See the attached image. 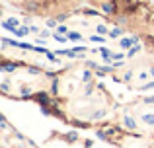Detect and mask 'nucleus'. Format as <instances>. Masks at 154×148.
<instances>
[{"mask_svg": "<svg viewBox=\"0 0 154 148\" xmlns=\"http://www.w3.org/2000/svg\"><path fill=\"white\" fill-rule=\"evenodd\" d=\"M143 121L146 123V125H154V113H146V115H143Z\"/></svg>", "mask_w": 154, "mask_h": 148, "instance_id": "8", "label": "nucleus"}, {"mask_svg": "<svg viewBox=\"0 0 154 148\" xmlns=\"http://www.w3.org/2000/svg\"><path fill=\"white\" fill-rule=\"evenodd\" d=\"M123 59V53H113V61H121Z\"/></svg>", "mask_w": 154, "mask_h": 148, "instance_id": "17", "label": "nucleus"}, {"mask_svg": "<svg viewBox=\"0 0 154 148\" xmlns=\"http://www.w3.org/2000/svg\"><path fill=\"white\" fill-rule=\"evenodd\" d=\"M123 125L127 127V129H131V131L137 129V123H135V119H133L131 115H123Z\"/></svg>", "mask_w": 154, "mask_h": 148, "instance_id": "3", "label": "nucleus"}, {"mask_svg": "<svg viewBox=\"0 0 154 148\" xmlns=\"http://www.w3.org/2000/svg\"><path fill=\"white\" fill-rule=\"evenodd\" d=\"M150 88H154V80H152V82H148V84H144V86H140V90H150Z\"/></svg>", "mask_w": 154, "mask_h": 148, "instance_id": "15", "label": "nucleus"}, {"mask_svg": "<svg viewBox=\"0 0 154 148\" xmlns=\"http://www.w3.org/2000/svg\"><path fill=\"white\" fill-rule=\"evenodd\" d=\"M100 53H102V57H103V61H105V62H109V61L113 59V53H111V51H107V49H102Z\"/></svg>", "mask_w": 154, "mask_h": 148, "instance_id": "5", "label": "nucleus"}, {"mask_svg": "<svg viewBox=\"0 0 154 148\" xmlns=\"http://www.w3.org/2000/svg\"><path fill=\"white\" fill-rule=\"evenodd\" d=\"M53 37H55V41H59V43H66L68 41V35H66V37H63V33H55Z\"/></svg>", "mask_w": 154, "mask_h": 148, "instance_id": "9", "label": "nucleus"}, {"mask_svg": "<svg viewBox=\"0 0 154 148\" xmlns=\"http://www.w3.org/2000/svg\"><path fill=\"white\" fill-rule=\"evenodd\" d=\"M14 68H16V65H12V62H4V66H2L4 72H12Z\"/></svg>", "mask_w": 154, "mask_h": 148, "instance_id": "12", "label": "nucleus"}, {"mask_svg": "<svg viewBox=\"0 0 154 148\" xmlns=\"http://www.w3.org/2000/svg\"><path fill=\"white\" fill-rule=\"evenodd\" d=\"M90 39H92V41H96V43H103L105 41V37H100V35H92Z\"/></svg>", "mask_w": 154, "mask_h": 148, "instance_id": "13", "label": "nucleus"}, {"mask_svg": "<svg viewBox=\"0 0 154 148\" xmlns=\"http://www.w3.org/2000/svg\"><path fill=\"white\" fill-rule=\"evenodd\" d=\"M47 27H57V22L55 20H49V22H47Z\"/></svg>", "mask_w": 154, "mask_h": 148, "instance_id": "21", "label": "nucleus"}, {"mask_svg": "<svg viewBox=\"0 0 154 148\" xmlns=\"http://www.w3.org/2000/svg\"><path fill=\"white\" fill-rule=\"evenodd\" d=\"M121 31L119 29H113V31H109V37H117V35H119Z\"/></svg>", "mask_w": 154, "mask_h": 148, "instance_id": "19", "label": "nucleus"}, {"mask_svg": "<svg viewBox=\"0 0 154 148\" xmlns=\"http://www.w3.org/2000/svg\"><path fill=\"white\" fill-rule=\"evenodd\" d=\"M27 72H29V74H39V70L37 68H27Z\"/></svg>", "mask_w": 154, "mask_h": 148, "instance_id": "22", "label": "nucleus"}, {"mask_svg": "<svg viewBox=\"0 0 154 148\" xmlns=\"http://www.w3.org/2000/svg\"><path fill=\"white\" fill-rule=\"evenodd\" d=\"M92 117H94L96 121H98V119H103L105 117V111L103 109H98V111H94V115H92Z\"/></svg>", "mask_w": 154, "mask_h": 148, "instance_id": "10", "label": "nucleus"}, {"mask_svg": "<svg viewBox=\"0 0 154 148\" xmlns=\"http://www.w3.org/2000/svg\"><path fill=\"white\" fill-rule=\"evenodd\" d=\"M137 43H139V37H131V39H127V37H123L119 41V45L123 47V49H131L133 45H137Z\"/></svg>", "mask_w": 154, "mask_h": 148, "instance_id": "2", "label": "nucleus"}, {"mask_svg": "<svg viewBox=\"0 0 154 148\" xmlns=\"http://www.w3.org/2000/svg\"><path fill=\"white\" fill-rule=\"evenodd\" d=\"M68 39H70V41H80V39H82V35L76 33V31H72V33H68Z\"/></svg>", "mask_w": 154, "mask_h": 148, "instance_id": "11", "label": "nucleus"}, {"mask_svg": "<svg viewBox=\"0 0 154 148\" xmlns=\"http://www.w3.org/2000/svg\"><path fill=\"white\" fill-rule=\"evenodd\" d=\"M29 27H18V29H16L14 31V33H16V37H23V35H26V33H29Z\"/></svg>", "mask_w": 154, "mask_h": 148, "instance_id": "6", "label": "nucleus"}, {"mask_svg": "<svg viewBox=\"0 0 154 148\" xmlns=\"http://www.w3.org/2000/svg\"><path fill=\"white\" fill-rule=\"evenodd\" d=\"M66 31H68V29H66V27H64V26H59V27H57V33H63V35H64V33H66Z\"/></svg>", "mask_w": 154, "mask_h": 148, "instance_id": "16", "label": "nucleus"}, {"mask_svg": "<svg viewBox=\"0 0 154 148\" xmlns=\"http://www.w3.org/2000/svg\"><path fill=\"white\" fill-rule=\"evenodd\" d=\"M98 31H100V33H107V27H105V26H98Z\"/></svg>", "mask_w": 154, "mask_h": 148, "instance_id": "20", "label": "nucleus"}, {"mask_svg": "<svg viewBox=\"0 0 154 148\" xmlns=\"http://www.w3.org/2000/svg\"><path fill=\"white\" fill-rule=\"evenodd\" d=\"M144 101H146V103H154V95H152V98H148V99H144Z\"/></svg>", "mask_w": 154, "mask_h": 148, "instance_id": "23", "label": "nucleus"}, {"mask_svg": "<svg viewBox=\"0 0 154 148\" xmlns=\"http://www.w3.org/2000/svg\"><path fill=\"white\" fill-rule=\"evenodd\" d=\"M150 76H154V68H150Z\"/></svg>", "mask_w": 154, "mask_h": 148, "instance_id": "24", "label": "nucleus"}, {"mask_svg": "<svg viewBox=\"0 0 154 148\" xmlns=\"http://www.w3.org/2000/svg\"><path fill=\"white\" fill-rule=\"evenodd\" d=\"M102 12L103 14H113V12H115V4L113 2H103L102 4Z\"/></svg>", "mask_w": 154, "mask_h": 148, "instance_id": "4", "label": "nucleus"}, {"mask_svg": "<svg viewBox=\"0 0 154 148\" xmlns=\"http://www.w3.org/2000/svg\"><path fill=\"white\" fill-rule=\"evenodd\" d=\"M139 51H140V45H139V43H137V45H133V47H131V49H129V53H127V57H129V59H131V57H135V55H137V53H139Z\"/></svg>", "mask_w": 154, "mask_h": 148, "instance_id": "7", "label": "nucleus"}, {"mask_svg": "<svg viewBox=\"0 0 154 148\" xmlns=\"http://www.w3.org/2000/svg\"><path fill=\"white\" fill-rule=\"evenodd\" d=\"M8 90H10V82H8V80H4V82H2V92L6 94Z\"/></svg>", "mask_w": 154, "mask_h": 148, "instance_id": "14", "label": "nucleus"}, {"mask_svg": "<svg viewBox=\"0 0 154 148\" xmlns=\"http://www.w3.org/2000/svg\"><path fill=\"white\" fill-rule=\"evenodd\" d=\"M27 10H37V4H35V2H29V4H27Z\"/></svg>", "mask_w": 154, "mask_h": 148, "instance_id": "18", "label": "nucleus"}, {"mask_svg": "<svg viewBox=\"0 0 154 148\" xmlns=\"http://www.w3.org/2000/svg\"><path fill=\"white\" fill-rule=\"evenodd\" d=\"M18 26H20V22H18L16 18H8L6 22L2 23L4 29H10V31H16V29H18Z\"/></svg>", "mask_w": 154, "mask_h": 148, "instance_id": "1", "label": "nucleus"}]
</instances>
